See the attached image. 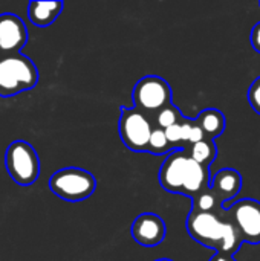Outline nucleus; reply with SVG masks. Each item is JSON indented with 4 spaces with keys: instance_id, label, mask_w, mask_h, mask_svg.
<instances>
[{
    "instance_id": "f257e3e1",
    "label": "nucleus",
    "mask_w": 260,
    "mask_h": 261,
    "mask_svg": "<svg viewBox=\"0 0 260 261\" xmlns=\"http://www.w3.org/2000/svg\"><path fill=\"white\" fill-rule=\"evenodd\" d=\"M158 179L166 191L190 199L210 188V170L195 162L185 148H178L167 154Z\"/></svg>"
},
{
    "instance_id": "f03ea898",
    "label": "nucleus",
    "mask_w": 260,
    "mask_h": 261,
    "mask_svg": "<svg viewBox=\"0 0 260 261\" xmlns=\"http://www.w3.org/2000/svg\"><path fill=\"white\" fill-rule=\"evenodd\" d=\"M224 213L227 211L199 213L192 210L187 217V231L199 245L233 257L244 242L228 214L227 217L222 216Z\"/></svg>"
},
{
    "instance_id": "7ed1b4c3",
    "label": "nucleus",
    "mask_w": 260,
    "mask_h": 261,
    "mask_svg": "<svg viewBox=\"0 0 260 261\" xmlns=\"http://www.w3.org/2000/svg\"><path fill=\"white\" fill-rule=\"evenodd\" d=\"M38 83V70L34 61L23 55L15 54L0 57V95L12 96L31 90Z\"/></svg>"
},
{
    "instance_id": "20e7f679",
    "label": "nucleus",
    "mask_w": 260,
    "mask_h": 261,
    "mask_svg": "<svg viewBox=\"0 0 260 261\" xmlns=\"http://www.w3.org/2000/svg\"><path fill=\"white\" fill-rule=\"evenodd\" d=\"M49 188L57 197L66 202H83L95 193L97 179L92 173L83 168L69 167L52 174L49 179Z\"/></svg>"
},
{
    "instance_id": "39448f33",
    "label": "nucleus",
    "mask_w": 260,
    "mask_h": 261,
    "mask_svg": "<svg viewBox=\"0 0 260 261\" xmlns=\"http://www.w3.org/2000/svg\"><path fill=\"white\" fill-rule=\"evenodd\" d=\"M5 165L9 177L20 187H31L40 176V159L26 141H14L6 148Z\"/></svg>"
},
{
    "instance_id": "423d86ee",
    "label": "nucleus",
    "mask_w": 260,
    "mask_h": 261,
    "mask_svg": "<svg viewBox=\"0 0 260 261\" xmlns=\"http://www.w3.org/2000/svg\"><path fill=\"white\" fill-rule=\"evenodd\" d=\"M153 124L149 116L135 107H123L120 113L118 132L123 144L135 153H147Z\"/></svg>"
},
{
    "instance_id": "0eeeda50",
    "label": "nucleus",
    "mask_w": 260,
    "mask_h": 261,
    "mask_svg": "<svg viewBox=\"0 0 260 261\" xmlns=\"http://www.w3.org/2000/svg\"><path fill=\"white\" fill-rule=\"evenodd\" d=\"M133 107L143 113H158L169 104H172V89L170 84L156 75H147L141 78L132 92Z\"/></svg>"
},
{
    "instance_id": "6e6552de",
    "label": "nucleus",
    "mask_w": 260,
    "mask_h": 261,
    "mask_svg": "<svg viewBox=\"0 0 260 261\" xmlns=\"http://www.w3.org/2000/svg\"><path fill=\"white\" fill-rule=\"evenodd\" d=\"M230 220L236 226L242 242L260 243V202L254 199H242L225 210Z\"/></svg>"
},
{
    "instance_id": "1a4fd4ad",
    "label": "nucleus",
    "mask_w": 260,
    "mask_h": 261,
    "mask_svg": "<svg viewBox=\"0 0 260 261\" xmlns=\"http://www.w3.org/2000/svg\"><path fill=\"white\" fill-rule=\"evenodd\" d=\"M28 43L25 21L15 14H0V57L20 54Z\"/></svg>"
},
{
    "instance_id": "9d476101",
    "label": "nucleus",
    "mask_w": 260,
    "mask_h": 261,
    "mask_svg": "<svg viewBox=\"0 0 260 261\" xmlns=\"http://www.w3.org/2000/svg\"><path fill=\"white\" fill-rule=\"evenodd\" d=\"M130 234L138 245L144 248H156L164 242L167 228L164 220L158 214L144 213L133 220Z\"/></svg>"
},
{
    "instance_id": "9b49d317",
    "label": "nucleus",
    "mask_w": 260,
    "mask_h": 261,
    "mask_svg": "<svg viewBox=\"0 0 260 261\" xmlns=\"http://www.w3.org/2000/svg\"><path fill=\"white\" fill-rule=\"evenodd\" d=\"M242 176L234 168H222L218 171L213 179H210V191L218 197L222 206L234 199L242 190Z\"/></svg>"
},
{
    "instance_id": "f8f14e48",
    "label": "nucleus",
    "mask_w": 260,
    "mask_h": 261,
    "mask_svg": "<svg viewBox=\"0 0 260 261\" xmlns=\"http://www.w3.org/2000/svg\"><path fill=\"white\" fill-rule=\"evenodd\" d=\"M63 9H64V3L60 0H51V2L34 0L29 2L28 5V17L34 26L48 28L58 18Z\"/></svg>"
},
{
    "instance_id": "ddd939ff",
    "label": "nucleus",
    "mask_w": 260,
    "mask_h": 261,
    "mask_svg": "<svg viewBox=\"0 0 260 261\" xmlns=\"http://www.w3.org/2000/svg\"><path fill=\"white\" fill-rule=\"evenodd\" d=\"M195 121L198 122V125L204 132L205 138L211 139V141H215L216 138H219L224 133L225 124H227L224 113L221 110H218V109H205V110H202Z\"/></svg>"
},
{
    "instance_id": "4468645a",
    "label": "nucleus",
    "mask_w": 260,
    "mask_h": 261,
    "mask_svg": "<svg viewBox=\"0 0 260 261\" xmlns=\"http://www.w3.org/2000/svg\"><path fill=\"white\" fill-rule=\"evenodd\" d=\"M187 151L195 162H198L199 165H202L204 168H208V170L218 156V148L215 145V141L207 139V138L190 145V148Z\"/></svg>"
},
{
    "instance_id": "2eb2a0df",
    "label": "nucleus",
    "mask_w": 260,
    "mask_h": 261,
    "mask_svg": "<svg viewBox=\"0 0 260 261\" xmlns=\"http://www.w3.org/2000/svg\"><path fill=\"white\" fill-rule=\"evenodd\" d=\"M193 202V211H199V213H219L222 211V203L218 200V197L210 191V188L207 191H204L202 194L196 196L195 199H192Z\"/></svg>"
},
{
    "instance_id": "dca6fc26",
    "label": "nucleus",
    "mask_w": 260,
    "mask_h": 261,
    "mask_svg": "<svg viewBox=\"0 0 260 261\" xmlns=\"http://www.w3.org/2000/svg\"><path fill=\"white\" fill-rule=\"evenodd\" d=\"M172 151H173V147L169 144L164 130H161L158 127H153L150 139H149V145H147V153L161 156V154H169Z\"/></svg>"
},
{
    "instance_id": "f3484780",
    "label": "nucleus",
    "mask_w": 260,
    "mask_h": 261,
    "mask_svg": "<svg viewBox=\"0 0 260 261\" xmlns=\"http://www.w3.org/2000/svg\"><path fill=\"white\" fill-rule=\"evenodd\" d=\"M182 113L179 112V109L173 104H169L167 107H164L162 110H159L156 115H155V127L161 128V130H166L178 122L182 121Z\"/></svg>"
},
{
    "instance_id": "a211bd4d",
    "label": "nucleus",
    "mask_w": 260,
    "mask_h": 261,
    "mask_svg": "<svg viewBox=\"0 0 260 261\" xmlns=\"http://www.w3.org/2000/svg\"><path fill=\"white\" fill-rule=\"evenodd\" d=\"M181 130H182V142H187L190 145L205 139L204 132L201 130V127L198 125V122L195 119H188V118H182L181 121Z\"/></svg>"
},
{
    "instance_id": "6ab92c4d",
    "label": "nucleus",
    "mask_w": 260,
    "mask_h": 261,
    "mask_svg": "<svg viewBox=\"0 0 260 261\" xmlns=\"http://www.w3.org/2000/svg\"><path fill=\"white\" fill-rule=\"evenodd\" d=\"M248 102L253 110L260 115V76H257L248 89Z\"/></svg>"
},
{
    "instance_id": "aec40b11",
    "label": "nucleus",
    "mask_w": 260,
    "mask_h": 261,
    "mask_svg": "<svg viewBox=\"0 0 260 261\" xmlns=\"http://www.w3.org/2000/svg\"><path fill=\"white\" fill-rule=\"evenodd\" d=\"M164 133H166V138H167L169 144L173 147V150H178V145L182 142L181 122H178V124H175V125H172V127L166 128V130H164Z\"/></svg>"
},
{
    "instance_id": "412c9836",
    "label": "nucleus",
    "mask_w": 260,
    "mask_h": 261,
    "mask_svg": "<svg viewBox=\"0 0 260 261\" xmlns=\"http://www.w3.org/2000/svg\"><path fill=\"white\" fill-rule=\"evenodd\" d=\"M250 41H251V46L253 49L260 54V21L256 23L251 29V35H250Z\"/></svg>"
},
{
    "instance_id": "4be33fe9",
    "label": "nucleus",
    "mask_w": 260,
    "mask_h": 261,
    "mask_svg": "<svg viewBox=\"0 0 260 261\" xmlns=\"http://www.w3.org/2000/svg\"><path fill=\"white\" fill-rule=\"evenodd\" d=\"M210 261H236L231 255H225V254H219V252H216L215 254V257H211V260Z\"/></svg>"
},
{
    "instance_id": "5701e85b",
    "label": "nucleus",
    "mask_w": 260,
    "mask_h": 261,
    "mask_svg": "<svg viewBox=\"0 0 260 261\" xmlns=\"http://www.w3.org/2000/svg\"><path fill=\"white\" fill-rule=\"evenodd\" d=\"M156 261H173V260H169V258H161V260H156Z\"/></svg>"
}]
</instances>
